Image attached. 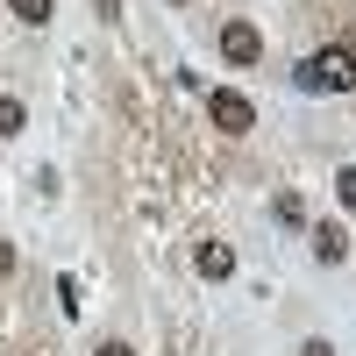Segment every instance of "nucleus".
<instances>
[{
	"label": "nucleus",
	"mask_w": 356,
	"mask_h": 356,
	"mask_svg": "<svg viewBox=\"0 0 356 356\" xmlns=\"http://www.w3.org/2000/svg\"><path fill=\"white\" fill-rule=\"evenodd\" d=\"M292 79H300L307 93H349V86H356V57H349V50H335V43H328V50H307Z\"/></svg>",
	"instance_id": "nucleus-1"
},
{
	"label": "nucleus",
	"mask_w": 356,
	"mask_h": 356,
	"mask_svg": "<svg viewBox=\"0 0 356 356\" xmlns=\"http://www.w3.org/2000/svg\"><path fill=\"white\" fill-rule=\"evenodd\" d=\"M207 114H214L221 136H250V129H257V107L235 93V86H214V93H207Z\"/></svg>",
	"instance_id": "nucleus-2"
},
{
	"label": "nucleus",
	"mask_w": 356,
	"mask_h": 356,
	"mask_svg": "<svg viewBox=\"0 0 356 356\" xmlns=\"http://www.w3.org/2000/svg\"><path fill=\"white\" fill-rule=\"evenodd\" d=\"M221 57H228V65H257V57H264V36H257L250 22H228V29H221Z\"/></svg>",
	"instance_id": "nucleus-3"
},
{
	"label": "nucleus",
	"mask_w": 356,
	"mask_h": 356,
	"mask_svg": "<svg viewBox=\"0 0 356 356\" xmlns=\"http://www.w3.org/2000/svg\"><path fill=\"white\" fill-rule=\"evenodd\" d=\"M193 271H200V278H214V285L235 278V250H228V243H200V250H193Z\"/></svg>",
	"instance_id": "nucleus-4"
},
{
	"label": "nucleus",
	"mask_w": 356,
	"mask_h": 356,
	"mask_svg": "<svg viewBox=\"0 0 356 356\" xmlns=\"http://www.w3.org/2000/svg\"><path fill=\"white\" fill-rule=\"evenodd\" d=\"M314 257H321V264H342V257H349V235H342V228H314Z\"/></svg>",
	"instance_id": "nucleus-5"
},
{
	"label": "nucleus",
	"mask_w": 356,
	"mask_h": 356,
	"mask_svg": "<svg viewBox=\"0 0 356 356\" xmlns=\"http://www.w3.org/2000/svg\"><path fill=\"white\" fill-rule=\"evenodd\" d=\"M8 8H15V22H29V29H43L57 0H8Z\"/></svg>",
	"instance_id": "nucleus-6"
},
{
	"label": "nucleus",
	"mask_w": 356,
	"mask_h": 356,
	"mask_svg": "<svg viewBox=\"0 0 356 356\" xmlns=\"http://www.w3.org/2000/svg\"><path fill=\"white\" fill-rule=\"evenodd\" d=\"M22 129H29V107L0 93V136H22Z\"/></svg>",
	"instance_id": "nucleus-7"
},
{
	"label": "nucleus",
	"mask_w": 356,
	"mask_h": 356,
	"mask_svg": "<svg viewBox=\"0 0 356 356\" xmlns=\"http://www.w3.org/2000/svg\"><path fill=\"white\" fill-rule=\"evenodd\" d=\"M335 200L356 214V164H342V171H335Z\"/></svg>",
	"instance_id": "nucleus-8"
},
{
	"label": "nucleus",
	"mask_w": 356,
	"mask_h": 356,
	"mask_svg": "<svg viewBox=\"0 0 356 356\" xmlns=\"http://www.w3.org/2000/svg\"><path fill=\"white\" fill-rule=\"evenodd\" d=\"M300 356H335V349H328V342H321V335H314V342H307V349H300Z\"/></svg>",
	"instance_id": "nucleus-9"
},
{
	"label": "nucleus",
	"mask_w": 356,
	"mask_h": 356,
	"mask_svg": "<svg viewBox=\"0 0 356 356\" xmlns=\"http://www.w3.org/2000/svg\"><path fill=\"white\" fill-rule=\"evenodd\" d=\"M100 356H136V349L129 342H100Z\"/></svg>",
	"instance_id": "nucleus-10"
},
{
	"label": "nucleus",
	"mask_w": 356,
	"mask_h": 356,
	"mask_svg": "<svg viewBox=\"0 0 356 356\" xmlns=\"http://www.w3.org/2000/svg\"><path fill=\"white\" fill-rule=\"evenodd\" d=\"M8 271H15V250H8V243H0V278H8Z\"/></svg>",
	"instance_id": "nucleus-11"
},
{
	"label": "nucleus",
	"mask_w": 356,
	"mask_h": 356,
	"mask_svg": "<svg viewBox=\"0 0 356 356\" xmlns=\"http://www.w3.org/2000/svg\"><path fill=\"white\" fill-rule=\"evenodd\" d=\"M171 8H178V0H171Z\"/></svg>",
	"instance_id": "nucleus-12"
}]
</instances>
